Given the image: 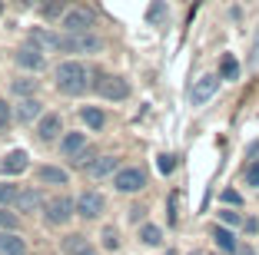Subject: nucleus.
Instances as JSON below:
<instances>
[{
  "label": "nucleus",
  "instance_id": "nucleus-2",
  "mask_svg": "<svg viewBox=\"0 0 259 255\" xmlns=\"http://www.w3.org/2000/svg\"><path fill=\"white\" fill-rule=\"evenodd\" d=\"M54 46L63 53H87V50H100V40L90 37V33H63V37H54Z\"/></svg>",
  "mask_w": 259,
  "mask_h": 255
},
{
  "label": "nucleus",
  "instance_id": "nucleus-18",
  "mask_svg": "<svg viewBox=\"0 0 259 255\" xmlns=\"http://www.w3.org/2000/svg\"><path fill=\"white\" fill-rule=\"evenodd\" d=\"M213 239H216V245H220L223 252H236V248H239L236 235L229 232V229H223V225H213Z\"/></svg>",
  "mask_w": 259,
  "mask_h": 255
},
{
  "label": "nucleus",
  "instance_id": "nucleus-22",
  "mask_svg": "<svg viewBox=\"0 0 259 255\" xmlns=\"http://www.w3.org/2000/svg\"><path fill=\"white\" fill-rule=\"evenodd\" d=\"M80 116H83V123H87L90 129H103V123H107V116H103L100 110H93V106H87Z\"/></svg>",
  "mask_w": 259,
  "mask_h": 255
},
{
  "label": "nucleus",
  "instance_id": "nucleus-35",
  "mask_svg": "<svg viewBox=\"0 0 259 255\" xmlns=\"http://www.w3.org/2000/svg\"><path fill=\"white\" fill-rule=\"evenodd\" d=\"M236 255H256V248H249V245H239V248H236Z\"/></svg>",
  "mask_w": 259,
  "mask_h": 255
},
{
  "label": "nucleus",
  "instance_id": "nucleus-29",
  "mask_svg": "<svg viewBox=\"0 0 259 255\" xmlns=\"http://www.w3.org/2000/svg\"><path fill=\"white\" fill-rule=\"evenodd\" d=\"M67 4H70V0H50V4L44 7V14H47V17H57L63 7H67Z\"/></svg>",
  "mask_w": 259,
  "mask_h": 255
},
{
  "label": "nucleus",
  "instance_id": "nucleus-11",
  "mask_svg": "<svg viewBox=\"0 0 259 255\" xmlns=\"http://www.w3.org/2000/svg\"><path fill=\"white\" fill-rule=\"evenodd\" d=\"M40 206H44V195H40L37 189H20V195H17L14 209H17V212H37Z\"/></svg>",
  "mask_w": 259,
  "mask_h": 255
},
{
  "label": "nucleus",
  "instance_id": "nucleus-36",
  "mask_svg": "<svg viewBox=\"0 0 259 255\" xmlns=\"http://www.w3.org/2000/svg\"><path fill=\"white\" fill-rule=\"evenodd\" d=\"M20 4H23V7H30V4H40V0H20Z\"/></svg>",
  "mask_w": 259,
  "mask_h": 255
},
{
  "label": "nucleus",
  "instance_id": "nucleus-4",
  "mask_svg": "<svg viewBox=\"0 0 259 255\" xmlns=\"http://www.w3.org/2000/svg\"><path fill=\"white\" fill-rule=\"evenodd\" d=\"M103 209H107V199H103L97 189H87V192L76 199V216H83V219H100Z\"/></svg>",
  "mask_w": 259,
  "mask_h": 255
},
{
  "label": "nucleus",
  "instance_id": "nucleus-34",
  "mask_svg": "<svg viewBox=\"0 0 259 255\" xmlns=\"http://www.w3.org/2000/svg\"><path fill=\"white\" fill-rule=\"evenodd\" d=\"M243 225H246V232H256V229H259V219H246Z\"/></svg>",
  "mask_w": 259,
  "mask_h": 255
},
{
  "label": "nucleus",
  "instance_id": "nucleus-27",
  "mask_svg": "<svg viewBox=\"0 0 259 255\" xmlns=\"http://www.w3.org/2000/svg\"><path fill=\"white\" fill-rule=\"evenodd\" d=\"M156 166H160V173H163V176H169V173L176 169V156H169V152H163V156H160V163H156Z\"/></svg>",
  "mask_w": 259,
  "mask_h": 255
},
{
  "label": "nucleus",
  "instance_id": "nucleus-3",
  "mask_svg": "<svg viewBox=\"0 0 259 255\" xmlns=\"http://www.w3.org/2000/svg\"><path fill=\"white\" fill-rule=\"evenodd\" d=\"M63 33H90L93 27V10L90 7H70L60 20Z\"/></svg>",
  "mask_w": 259,
  "mask_h": 255
},
{
  "label": "nucleus",
  "instance_id": "nucleus-1",
  "mask_svg": "<svg viewBox=\"0 0 259 255\" xmlns=\"http://www.w3.org/2000/svg\"><path fill=\"white\" fill-rule=\"evenodd\" d=\"M87 67L83 63H76V60H67L57 67V90L67 93V96H80V93L87 90Z\"/></svg>",
  "mask_w": 259,
  "mask_h": 255
},
{
  "label": "nucleus",
  "instance_id": "nucleus-12",
  "mask_svg": "<svg viewBox=\"0 0 259 255\" xmlns=\"http://www.w3.org/2000/svg\"><path fill=\"white\" fill-rule=\"evenodd\" d=\"M0 169H4V176H20L23 169H27V152H23V149L7 152L4 163H0Z\"/></svg>",
  "mask_w": 259,
  "mask_h": 255
},
{
  "label": "nucleus",
  "instance_id": "nucleus-6",
  "mask_svg": "<svg viewBox=\"0 0 259 255\" xmlns=\"http://www.w3.org/2000/svg\"><path fill=\"white\" fill-rule=\"evenodd\" d=\"M113 186L120 189V192H140V189L146 186V176H143V169L130 166V169H120V173H116Z\"/></svg>",
  "mask_w": 259,
  "mask_h": 255
},
{
  "label": "nucleus",
  "instance_id": "nucleus-31",
  "mask_svg": "<svg viewBox=\"0 0 259 255\" xmlns=\"http://www.w3.org/2000/svg\"><path fill=\"white\" fill-rule=\"evenodd\" d=\"M223 202H226V206H239V202H243V195H239L236 189H226V192H223Z\"/></svg>",
  "mask_w": 259,
  "mask_h": 255
},
{
  "label": "nucleus",
  "instance_id": "nucleus-8",
  "mask_svg": "<svg viewBox=\"0 0 259 255\" xmlns=\"http://www.w3.org/2000/svg\"><path fill=\"white\" fill-rule=\"evenodd\" d=\"M220 80H223V76H199V80L193 83V93H190L193 106H203L206 99H213L216 90H220Z\"/></svg>",
  "mask_w": 259,
  "mask_h": 255
},
{
  "label": "nucleus",
  "instance_id": "nucleus-9",
  "mask_svg": "<svg viewBox=\"0 0 259 255\" xmlns=\"http://www.w3.org/2000/svg\"><path fill=\"white\" fill-rule=\"evenodd\" d=\"M60 152L67 159H76V163H80L83 152H87V133H67L60 139Z\"/></svg>",
  "mask_w": 259,
  "mask_h": 255
},
{
  "label": "nucleus",
  "instance_id": "nucleus-16",
  "mask_svg": "<svg viewBox=\"0 0 259 255\" xmlns=\"http://www.w3.org/2000/svg\"><path fill=\"white\" fill-rule=\"evenodd\" d=\"M63 252L67 255H100L83 235H67V239H63Z\"/></svg>",
  "mask_w": 259,
  "mask_h": 255
},
{
  "label": "nucleus",
  "instance_id": "nucleus-5",
  "mask_svg": "<svg viewBox=\"0 0 259 255\" xmlns=\"http://www.w3.org/2000/svg\"><path fill=\"white\" fill-rule=\"evenodd\" d=\"M97 93L103 99H126L130 96V83L123 80V76H100L97 80Z\"/></svg>",
  "mask_w": 259,
  "mask_h": 255
},
{
  "label": "nucleus",
  "instance_id": "nucleus-37",
  "mask_svg": "<svg viewBox=\"0 0 259 255\" xmlns=\"http://www.w3.org/2000/svg\"><path fill=\"white\" fill-rule=\"evenodd\" d=\"M0 14H4V0H0Z\"/></svg>",
  "mask_w": 259,
  "mask_h": 255
},
{
  "label": "nucleus",
  "instance_id": "nucleus-23",
  "mask_svg": "<svg viewBox=\"0 0 259 255\" xmlns=\"http://www.w3.org/2000/svg\"><path fill=\"white\" fill-rule=\"evenodd\" d=\"M17 195H20V189L17 186H7V182H0V206H14Z\"/></svg>",
  "mask_w": 259,
  "mask_h": 255
},
{
  "label": "nucleus",
  "instance_id": "nucleus-30",
  "mask_svg": "<svg viewBox=\"0 0 259 255\" xmlns=\"http://www.w3.org/2000/svg\"><path fill=\"white\" fill-rule=\"evenodd\" d=\"M246 186H256L259 189V163H252L249 169H246Z\"/></svg>",
  "mask_w": 259,
  "mask_h": 255
},
{
  "label": "nucleus",
  "instance_id": "nucleus-19",
  "mask_svg": "<svg viewBox=\"0 0 259 255\" xmlns=\"http://www.w3.org/2000/svg\"><path fill=\"white\" fill-rule=\"evenodd\" d=\"M17 116H20L23 123H33V120H40V116H44V110H40L37 99H23L20 110H17Z\"/></svg>",
  "mask_w": 259,
  "mask_h": 255
},
{
  "label": "nucleus",
  "instance_id": "nucleus-33",
  "mask_svg": "<svg viewBox=\"0 0 259 255\" xmlns=\"http://www.w3.org/2000/svg\"><path fill=\"white\" fill-rule=\"evenodd\" d=\"M103 245H107V248H116V245H120V239H116L113 229H107V232H103Z\"/></svg>",
  "mask_w": 259,
  "mask_h": 255
},
{
  "label": "nucleus",
  "instance_id": "nucleus-38",
  "mask_svg": "<svg viewBox=\"0 0 259 255\" xmlns=\"http://www.w3.org/2000/svg\"><path fill=\"white\" fill-rule=\"evenodd\" d=\"M193 255H203V252H193Z\"/></svg>",
  "mask_w": 259,
  "mask_h": 255
},
{
  "label": "nucleus",
  "instance_id": "nucleus-32",
  "mask_svg": "<svg viewBox=\"0 0 259 255\" xmlns=\"http://www.w3.org/2000/svg\"><path fill=\"white\" fill-rule=\"evenodd\" d=\"M7 123H10V106L7 99H0V129H7Z\"/></svg>",
  "mask_w": 259,
  "mask_h": 255
},
{
  "label": "nucleus",
  "instance_id": "nucleus-13",
  "mask_svg": "<svg viewBox=\"0 0 259 255\" xmlns=\"http://www.w3.org/2000/svg\"><path fill=\"white\" fill-rule=\"evenodd\" d=\"M0 255H27V242L14 232H0Z\"/></svg>",
  "mask_w": 259,
  "mask_h": 255
},
{
  "label": "nucleus",
  "instance_id": "nucleus-26",
  "mask_svg": "<svg viewBox=\"0 0 259 255\" xmlns=\"http://www.w3.org/2000/svg\"><path fill=\"white\" fill-rule=\"evenodd\" d=\"M37 90V80H14V93L17 96H30Z\"/></svg>",
  "mask_w": 259,
  "mask_h": 255
},
{
  "label": "nucleus",
  "instance_id": "nucleus-20",
  "mask_svg": "<svg viewBox=\"0 0 259 255\" xmlns=\"http://www.w3.org/2000/svg\"><path fill=\"white\" fill-rule=\"evenodd\" d=\"M220 76H223V80H239V63H236V57H233V53H223Z\"/></svg>",
  "mask_w": 259,
  "mask_h": 255
},
{
  "label": "nucleus",
  "instance_id": "nucleus-25",
  "mask_svg": "<svg viewBox=\"0 0 259 255\" xmlns=\"http://www.w3.org/2000/svg\"><path fill=\"white\" fill-rule=\"evenodd\" d=\"M0 229H7V232H17V229H20V219H17L14 212L0 209Z\"/></svg>",
  "mask_w": 259,
  "mask_h": 255
},
{
  "label": "nucleus",
  "instance_id": "nucleus-17",
  "mask_svg": "<svg viewBox=\"0 0 259 255\" xmlns=\"http://www.w3.org/2000/svg\"><path fill=\"white\" fill-rule=\"evenodd\" d=\"M83 169H87V176L100 179V176H110V173L116 169V159H113V156H100V159H93V163H87Z\"/></svg>",
  "mask_w": 259,
  "mask_h": 255
},
{
  "label": "nucleus",
  "instance_id": "nucleus-21",
  "mask_svg": "<svg viewBox=\"0 0 259 255\" xmlns=\"http://www.w3.org/2000/svg\"><path fill=\"white\" fill-rule=\"evenodd\" d=\"M169 17V7H166V0H153L150 10H146V20L150 23H163Z\"/></svg>",
  "mask_w": 259,
  "mask_h": 255
},
{
  "label": "nucleus",
  "instance_id": "nucleus-24",
  "mask_svg": "<svg viewBox=\"0 0 259 255\" xmlns=\"http://www.w3.org/2000/svg\"><path fill=\"white\" fill-rule=\"evenodd\" d=\"M140 239H143L146 245H160V242H163V232L156 229V225H143V232H140Z\"/></svg>",
  "mask_w": 259,
  "mask_h": 255
},
{
  "label": "nucleus",
  "instance_id": "nucleus-10",
  "mask_svg": "<svg viewBox=\"0 0 259 255\" xmlns=\"http://www.w3.org/2000/svg\"><path fill=\"white\" fill-rule=\"evenodd\" d=\"M60 129H63L60 113H47V116H40V120H37V136L44 139V143L57 139V133H60Z\"/></svg>",
  "mask_w": 259,
  "mask_h": 255
},
{
  "label": "nucleus",
  "instance_id": "nucleus-15",
  "mask_svg": "<svg viewBox=\"0 0 259 255\" xmlns=\"http://www.w3.org/2000/svg\"><path fill=\"white\" fill-rule=\"evenodd\" d=\"M37 179L47 182V186H67L70 176H67V169H57V166H40V169H37Z\"/></svg>",
  "mask_w": 259,
  "mask_h": 255
},
{
  "label": "nucleus",
  "instance_id": "nucleus-28",
  "mask_svg": "<svg viewBox=\"0 0 259 255\" xmlns=\"http://www.w3.org/2000/svg\"><path fill=\"white\" fill-rule=\"evenodd\" d=\"M220 219H223L226 225H233V229H236V225H243V216H239V212H233V209H223Z\"/></svg>",
  "mask_w": 259,
  "mask_h": 255
},
{
  "label": "nucleus",
  "instance_id": "nucleus-14",
  "mask_svg": "<svg viewBox=\"0 0 259 255\" xmlns=\"http://www.w3.org/2000/svg\"><path fill=\"white\" fill-rule=\"evenodd\" d=\"M17 63L37 73V70H44V53L37 46H23V50H17Z\"/></svg>",
  "mask_w": 259,
  "mask_h": 255
},
{
  "label": "nucleus",
  "instance_id": "nucleus-7",
  "mask_svg": "<svg viewBox=\"0 0 259 255\" xmlns=\"http://www.w3.org/2000/svg\"><path fill=\"white\" fill-rule=\"evenodd\" d=\"M70 216H73V202H70L67 195H57L47 202V222L50 225H67Z\"/></svg>",
  "mask_w": 259,
  "mask_h": 255
}]
</instances>
